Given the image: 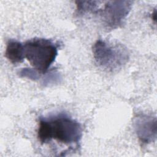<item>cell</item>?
<instances>
[{
	"label": "cell",
	"instance_id": "obj_6",
	"mask_svg": "<svg viewBox=\"0 0 157 157\" xmlns=\"http://www.w3.org/2000/svg\"><path fill=\"white\" fill-rule=\"evenodd\" d=\"M6 57L13 64L23 62L25 59L23 43L13 39H10L7 42Z\"/></svg>",
	"mask_w": 157,
	"mask_h": 157
},
{
	"label": "cell",
	"instance_id": "obj_7",
	"mask_svg": "<svg viewBox=\"0 0 157 157\" xmlns=\"http://www.w3.org/2000/svg\"><path fill=\"white\" fill-rule=\"evenodd\" d=\"M18 74L21 77L28 78L33 80H37L40 77V73L34 68H23L19 71Z\"/></svg>",
	"mask_w": 157,
	"mask_h": 157
},
{
	"label": "cell",
	"instance_id": "obj_2",
	"mask_svg": "<svg viewBox=\"0 0 157 157\" xmlns=\"http://www.w3.org/2000/svg\"><path fill=\"white\" fill-rule=\"evenodd\" d=\"M58 47L52 40L34 38L23 43L24 56L34 69L44 74L55 61Z\"/></svg>",
	"mask_w": 157,
	"mask_h": 157
},
{
	"label": "cell",
	"instance_id": "obj_1",
	"mask_svg": "<svg viewBox=\"0 0 157 157\" xmlns=\"http://www.w3.org/2000/svg\"><path fill=\"white\" fill-rule=\"evenodd\" d=\"M82 137L81 124L66 113L39 118L37 137L41 144L54 139L66 145L78 144Z\"/></svg>",
	"mask_w": 157,
	"mask_h": 157
},
{
	"label": "cell",
	"instance_id": "obj_5",
	"mask_svg": "<svg viewBox=\"0 0 157 157\" xmlns=\"http://www.w3.org/2000/svg\"><path fill=\"white\" fill-rule=\"evenodd\" d=\"M134 128L139 140L144 144L153 141L156 137V121L146 115H140L135 118Z\"/></svg>",
	"mask_w": 157,
	"mask_h": 157
},
{
	"label": "cell",
	"instance_id": "obj_3",
	"mask_svg": "<svg viewBox=\"0 0 157 157\" xmlns=\"http://www.w3.org/2000/svg\"><path fill=\"white\" fill-rule=\"evenodd\" d=\"M93 53L99 66L114 71L125 64L129 59L127 48L123 45L98 40L93 46Z\"/></svg>",
	"mask_w": 157,
	"mask_h": 157
},
{
	"label": "cell",
	"instance_id": "obj_4",
	"mask_svg": "<svg viewBox=\"0 0 157 157\" xmlns=\"http://www.w3.org/2000/svg\"><path fill=\"white\" fill-rule=\"evenodd\" d=\"M99 2L96 1L91 13L99 15L102 24L108 29H114L123 25L132 4L131 1H103L102 7H100Z\"/></svg>",
	"mask_w": 157,
	"mask_h": 157
}]
</instances>
